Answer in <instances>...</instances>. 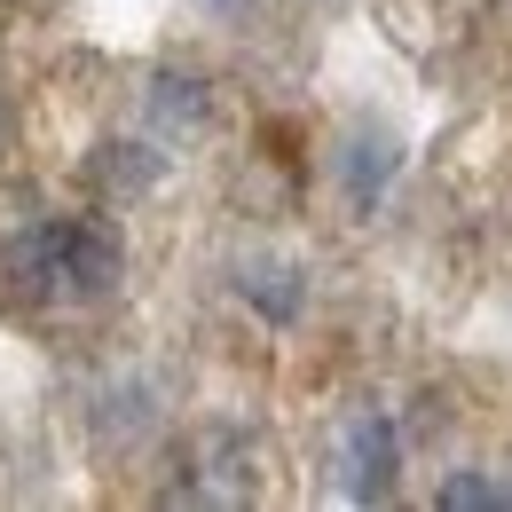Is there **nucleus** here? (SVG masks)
Listing matches in <instances>:
<instances>
[{
  "label": "nucleus",
  "mask_w": 512,
  "mask_h": 512,
  "mask_svg": "<svg viewBox=\"0 0 512 512\" xmlns=\"http://www.w3.org/2000/svg\"><path fill=\"white\" fill-rule=\"evenodd\" d=\"M158 174H166L158 142H103V150L87 158V182L103 197H142V190H158Z\"/></svg>",
  "instance_id": "3"
},
{
  "label": "nucleus",
  "mask_w": 512,
  "mask_h": 512,
  "mask_svg": "<svg viewBox=\"0 0 512 512\" xmlns=\"http://www.w3.org/2000/svg\"><path fill=\"white\" fill-rule=\"evenodd\" d=\"M205 119H213V87L205 79H190V71H158L150 79V127H158V142H190V134H205Z\"/></svg>",
  "instance_id": "2"
},
{
  "label": "nucleus",
  "mask_w": 512,
  "mask_h": 512,
  "mask_svg": "<svg viewBox=\"0 0 512 512\" xmlns=\"http://www.w3.org/2000/svg\"><path fill=\"white\" fill-rule=\"evenodd\" d=\"M237 292H245V300H253V308H260L268 323L300 316V276H292V268H253V276H245Z\"/></svg>",
  "instance_id": "4"
},
{
  "label": "nucleus",
  "mask_w": 512,
  "mask_h": 512,
  "mask_svg": "<svg viewBox=\"0 0 512 512\" xmlns=\"http://www.w3.org/2000/svg\"><path fill=\"white\" fill-rule=\"evenodd\" d=\"M48 237H56V276H64V292L79 300H103V292H119V276H127V245H119V229L111 221H48Z\"/></svg>",
  "instance_id": "1"
},
{
  "label": "nucleus",
  "mask_w": 512,
  "mask_h": 512,
  "mask_svg": "<svg viewBox=\"0 0 512 512\" xmlns=\"http://www.w3.org/2000/svg\"><path fill=\"white\" fill-rule=\"evenodd\" d=\"M379 182H386V150L371 142V150H355V205H371V197H379Z\"/></svg>",
  "instance_id": "6"
},
{
  "label": "nucleus",
  "mask_w": 512,
  "mask_h": 512,
  "mask_svg": "<svg viewBox=\"0 0 512 512\" xmlns=\"http://www.w3.org/2000/svg\"><path fill=\"white\" fill-rule=\"evenodd\" d=\"M355 465H363V489L379 497L386 473H394V426H386V418H363V426H355Z\"/></svg>",
  "instance_id": "5"
}]
</instances>
